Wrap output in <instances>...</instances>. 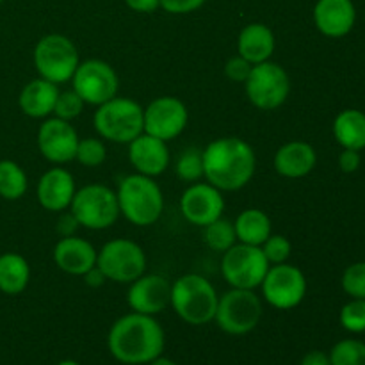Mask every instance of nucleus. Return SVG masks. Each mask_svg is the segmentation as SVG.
Masks as SVG:
<instances>
[{
  "instance_id": "obj_1",
  "label": "nucleus",
  "mask_w": 365,
  "mask_h": 365,
  "mask_svg": "<svg viewBox=\"0 0 365 365\" xmlns=\"http://www.w3.org/2000/svg\"><path fill=\"white\" fill-rule=\"evenodd\" d=\"M166 335L155 316L130 312L110 327L107 348L125 365H148L163 355Z\"/></svg>"
},
{
  "instance_id": "obj_2",
  "label": "nucleus",
  "mask_w": 365,
  "mask_h": 365,
  "mask_svg": "<svg viewBox=\"0 0 365 365\" xmlns=\"http://www.w3.org/2000/svg\"><path fill=\"white\" fill-rule=\"evenodd\" d=\"M255 170V150L241 138H220L203 150V177L220 191H239Z\"/></svg>"
},
{
  "instance_id": "obj_3",
  "label": "nucleus",
  "mask_w": 365,
  "mask_h": 365,
  "mask_svg": "<svg viewBox=\"0 0 365 365\" xmlns=\"http://www.w3.org/2000/svg\"><path fill=\"white\" fill-rule=\"evenodd\" d=\"M116 196L120 214L135 227H150L164 210V196L159 184L145 175L134 173L121 178Z\"/></svg>"
},
{
  "instance_id": "obj_4",
  "label": "nucleus",
  "mask_w": 365,
  "mask_h": 365,
  "mask_svg": "<svg viewBox=\"0 0 365 365\" xmlns=\"http://www.w3.org/2000/svg\"><path fill=\"white\" fill-rule=\"evenodd\" d=\"M216 289L200 274H184L171 284V303L175 314L184 323L203 327L214 321L217 309Z\"/></svg>"
},
{
  "instance_id": "obj_5",
  "label": "nucleus",
  "mask_w": 365,
  "mask_h": 365,
  "mask_svg": "<svg viewBox=\"0 0 365 365\" xmlns=\"http://www.w3.org/2000/svg\"><path fill=\"white\" fill-rule=\"evenodd\" d=\"M93 125L100 138L118 145H128L145 132L143 107L132 98L114 96L98 106L93 116Z\"/></svg>"
},
{
  "instance_id": "obj_6",
  "label": "nucleus",
  "mask_w": 365,
  "mask_h": 365,
  "mask_svg": "<svg viewBox=\"0 0 365 365\" xmlns=\"http://www.w3.org/2000/svg\"><path fill=\"white\" fill-rule=\"evenodd\" d=\"M32 59L39 77L57 86L71 81L75 70L81 64L77 46L68 36L63 34L43 36L36 43Z\"/></svg>"
},
{
  "instance_id": "obj_7",
  "label": "nucleus",
  "mask_w": 365,
  "mask_h": 365,
  "mask_svg": "<svg viewBox=\"0 0 365 365\" xmlns=\"http://www.w3.org/2000/svg\"><path fill=\"white\" fill-rule=\"evenodd\" d=\"M70 212L82 228L106 230L120 217L116 191L103 184H89L75 191L70 203Z\"/></svg>"
},
{
  "instance_id": "obj_8",
  "label": "nucleus",
  "mask_w": 365,
  "mask_h": 365,
  "mask_svg": "<svg viewBox=\"0 0 365 365\" xmlns=\"http://www.w3.org/2000/svg\"><path fill=\"white\" fill-rule=\"evenodd\" d=\"M262 317V302L250 289H230L220 296L214 321L228 335H246L257 328Z\"/></svg>"
},
{
  "instance_id": "obj_9",
  "label": "nucleus",
  "mask_w": 365,
  "mask_h": 365,
  "mask_svg": "<svg viewBox=\"0 0 365 365\" xmlns=\"http://www.w3.org/2000/svg\"><path fill=\"white\" fill-rule=\"evenodd\" d=\"M250 102L260 110H274L285 103L291 93V78L287 71L273 61L253 64L245 82Z\"/></svg>"
},
{
  "instance_id": "obj_10",
  "label": "nucleus",
  "mask_w": 365,
  "mask_h": 365,
  "mask_svg": "<svg viewBox=\"0 0 365 365\" xmlns=\"http://www.w3.org/2000/svg\"><path fill=\"white\" fill-rule=\"evenodd\" d=\"M269 266L271 264L267 262L260 246L235 242L230 250L223 253L221 274L232 289L255 291L262 284Z\"/></svg>"
},
{
  "instance_id": "obj_11",
  "label": "nucleus",
  "mask_w": 365,
  "mask_h": 365,
  "mask_svg": "<svg viewBox=\"0 0 365 365\" xmlns=\"http://www.w3.org/2000/svg\"><path fill=\"white\" fill-rule=\"evenodd\" d=\"M96 266L107 280L132 284L146 271V255L138 242L130 239H113L106 242L96 257Z\"/></svg>"
},
{
  "instance_id": "obj_12",
  "label": "nucleus",
  "mask_w": 365,
  "mask_h": 365,
  "mask_svg": "<svg viewBox=\"0 0 365 365\" xmlns=\"http://www.w3.org/2000/svg\"><path fill=\"white\" fill-rule=\"evenodd\" d=\"M73 91L89 106H102L118 96L120 78L114 68L102 59L82 61L71 77Z\"/></svg>"
},
{
  "instance_id": "obj_13",
  "label": "nucleus",
  "mask_w": 365,
  "mask_h": 365,
  "mask_svg": "<svg viewBox=\"0 0 365 365\" xmlns=\"http://www.w3.org/2000/svg\"><path fill=\"white\" fill-rule=\"evenodd\" d=\"M262 296L273 309L292 310L305 299L307 278L299 267L291 264L269 266L262 284Z\"/></svg>"
},
{
  "instance_id": "obj_14",
  "label": "nucleus",
  "mask_w": 365,
  "mask_h": 365,
  "mask_svg": "<svg viewBox=\"0 0 365 365\" xmlns=\"http://www.w3.org/2000/svg\"><path fill=\"white\" fill-rule=\"evenodd\" d=\"M189 113L185 103L177 96H159L143 109L146 134L163 141H173L185 130Z\"/></svg>"
},
{
  "instance_id": "obj_15",
  "label": "nucleus",
  "mask_w": 365,
  "mask_h": 365,
  "mask_svg": "<svg viewBox=\"0 0 365 365\" xmlns=\"http://www.w3.org/2000/svg\"><path fill=\"white\" fill-rule=\"evenodd\" d=\"M81 138L70 121L48 118L38 130L39 153L52 164H66L75 159Z\"/></svg>"
},
{
  "instance_id": "obj_16",
  "label": "nucleus",
  "mask_w": 365,
  "mask_h": 365,
  "mask_svg": "<svg viewBox=\"0 0 365 365\" xmlns=\"http://www.w3.org/2000/svg\"><path fill=\"white\" fill-rule=\"evenodd\" d=\"M180 209L189 223L203 228L223 217L225 198L220 189L210 185L209 182H195L182 195Z\"/></svg>"
},
{
  "instance_id": "obj_17",
  "label": "nucleus",
  "mask_w": 365,
  "mask_h": 365,
  "mask_svg": "<svg viewBox=\"0 0 365 365\" xmlns=\"http://www.w3.org/2000/svg\"><path fill=\"white\" fill-rule=\"evenodd\" d=\"M127 303L132 312L157 316L171 303V284L160 274H143L130 284Z\"/></svg>"
},
{
  "instance_id": "obj_18",
  "label": "nucleus",
  "mask_w": 365,
  "mask_h": 365,
  "mask_svg": "<svg viewBox=\"0 0 365 365\" xmlns=\"http://www.w3.org/2000/svg\"><path fill=\"white\" fill-rule=\"evenodd\" d=\"M170 148L168 143L143 132L141 135L128 143V160L139 175L159 177L170 166Z\"/></svg>"
},
{
  "instance_id": "obj_19",
  "label": "nucleus",
  "mask_w": 365,
  "mask_h": 365,
  "mask_svg": "<svg viewBox=\"0 0 365 365\" xmlns=\"http://www.w3.org/2000/svg\"><path fill=\"white\" fill-rule=\"evenodd\" d=\"M356 21L353 0H317L314 7V24L327 38H344Z\"/></svg>"
},
{
  "instance_id": "obj_20",
  "label": "nucleus",
  "mask_w": 365,
  "mask_h": 365,
  "mask_svg": "<svg viewBox=\"0 0 365 365\" xmlns=\"http://www.w3.org/2000/svg\"><path fill=\"white\" fill-rule=\"evenodd\" d=\"M75 180L73 175L64 168H52L46 171L38 182L39 205L48 212H63L70 209V203L75 196Z\"/></svg>"
},
{
  "instance_id": "obj_21",
  "label": "nucleus",
  "mask_w": 365,
  "mask_h": 365,
  "mask_svg": "<svg viewBox=\"0 0 365 365\" xmlns=\"http://www.w3.org/2000/svg\"><path fill=\"white\" fill-rule=\"evenodd\" d=\"M96 257H98V252L95 246L77 235L63 237L53 248V262L63 273L73 274V277H84L91 267H95Z\"/></svg>"
},
{
  "instance_id": "obj_22",
  "label": "nucleus",
  "mask_w": 365,
  "mask_h": 365,
  "mask_svg": "<svg viewBox=\"0 0 365 365\" xmlns=\"http://www.w3.org/2000/svg\"><path fill=\"white\" fill-rule=\"evenodd\" d=\"M317 153L305 141H289L277 150L273 159L274 171L285 178H303L316 168Z\"/></svg>"
},
{
  "instance_id": "obj_23",
  "label": "nucleus",
  "mask_w": 365,
  "mask_h": 365,
  "mask_svg": "<svg viewBox=\"0 0 365 365\" xmlns=\"http://www.w3.org/2000/svg\"><path fill=\"white\" fill-rule=\"evenodd\" d=\"M59 96V88L53 82L45 81V78H34L29 82L18 96V106L20 110L29 118H46L53 113V106Z\"/></svg>"
},
{
  "instance_id": "obj_24",
  "label": "nucleus",
  "mask_w": 365,
  "mask_h": 365,
  "mask_svg": "<svg viewBox=\"0 0 365 365\" xmlns=\"http://www.w3.org/2000/svg\"><path fill=\"white\" fill-rule=\"evenodd\" d=\"M274 34L267 25L250 24L239 32L237 50L239 56L245 57L252 64H260L269 61L274 53Z\"/></svg>"
},
{
  "instance_id": "obj_25",
  "label": "nucleus",
  "mask_w": 365,
  "mask_h": 365,
  "mask_svg": "<svg viewBox=\"0 0 365 365\" xmlns=\"http://www.w3.org/2000/svg\"><path fill=\"white\" fill-rule=\"evenodd\" d=\"M334 138L344 150L362 152L365 148V114L359 109H346L334 121Z\"/></svg>"
},
{
  "instance_id": "obj_26",
  "label": "nucleus",
  "mask_w": 365,
  "mask_h": 365,
  "mask_svg": "<svg viewBox=\"0 0 365 365\" xmlns=\"http://www.w3.org/2000/svg\"><path fill=\"white\" fill-rule=\"evenodd\" d=\"M237 241L250 246H262L271 235V220L264 210L246 209L234 221Z\"/></svg>"
},
{
  "instance_id": "obj_27",
  "label": "nucleus",
  "mask_w": 365,
  "mask_h": 365,
  "mask_svg": "<svg viewBox=\"0 0 365 365\" xmlns=\"http://www.w3.org/2000/svg\"><path fill=\"white\" fill-rule=\"evenodd\" d=\"M31 280V267L20 253H2L0 255V291L4 294H20L27 289Z\"/></svg>"
},
{
  "instance_id": "obj_28",
  "label": "nucleus",
  "mask_w": 365,
  "mask_h": 365,
  "mask_svg": "<svg viewBox=\"0 0 365 365\" xmlns=\"http://www.w3.org/2000/svg\"><path fill=\"white\" fill-rule=\"evenodd\" d=\"M27 175L14 160H0V196L16 202L27 191Z\"/></svg>"
},
{
  "instance_id": "obj_29",
  "label": "nucleus",
  "mask_w": 365,
  "mask_h": 365,
  "mask_svg": "<svg viewBox=\"0 0 365 365\" xmlns=\"http://www.w3.org/2000/svg\"><path fill=\"white\" fill-rule=\"evenodd\" d=\"M203 241L214 252L225 253L237 242L234 223L228 220H216L214 223L203 227Z\"/></svg>"
},
{
  "instance_id": "obj_30",
  "label": "nucleus",
  "mask_w": 365,
  "mask_h": 365,
  "mask_svg": "<svg viewBox=\"0 0 365 365\" xmlns=\"http://www.w3.org/2000/svg\"><path fill=\"white\" fill-rule=\"evenodd\" d=\"M331 365H365V342L359 339H344L331 348Z\"/></svg>"
},
{
  "instance_id": "obj_31",
  "label": "nucleus",
  "mask_w": 365,
  "mask_h": 365,
  "mask_svg": "<svg viewBox=\"0 0 365 365\" xmlns=\"http://www.w3.org/2000/svg\"><path fill=\"white\" fill-rule=\"evenodd\" d=\"M175 173L184 182H198L203 178V150H185L175 164Z\"/></svg>"
},
{
  "instance_id": "obj_32",
  "label": "nucleus",
  "mask_w": 365,
  "mask_h": 365,
  "mask_svg": "<svg viewBox=\"0 0 365 365\" xmlns=\"http://www.w3.org/2000/svg\"><path fill=\"white\" fill-rule=\"evenodd\" d=\"M75 159L86 168H98L106 163L107 148L102 139L86 138L78 141Z\"/></svg>"
},
{
  "instance_id": "obj_33",
  "label": "nucleus",
  "mask_w": 365,
  "mask_h": 365,
  "mask_svg": "<svg viewBox=\"0 0 365 365\" xmlns=\"http://www.w3.org/2000/svg\"><path fill=\"white\" fill-rule=\"evenodd\" d=\"M342 328L351 334H364L365 331V299H353L346 303L339 314Z\"/></svg>"
},
{
  "instance_id": "obj_34",
  "label": "nucleus",
  "mask_w": 365,
  "mask_h": 365,
  "mask_svg": "<svg viewBox=\"0 0 365 365\" xmlns=\"http://www.w3.org/2000/svg\"><path fill=\"white\" fill-rule=\"evenodd\" d=\"M82 110H84V102L73 89H70V91H59L52 114L59 120L71 121L81 116Z\"/></svg>"
},
{
  "instance_id": "obj_35",
  "label": "nucleus",
  "mask_w": 365,
  "mask_h": 365,
  "mask_svg": "<svg viewBox=\"0 0 365 365\" xmlns=\"http://www.w3.org/2000/svg\"><path fill=\"white\" fill-rule=\"evenodd\" d=\"M342 289L353 299H365V262H355L342 274Z\"/></svg>"
},
{
  "instance_id": "obj_36",
  "label": "nucleus",
  "mask_w": 365,
  "mask_h": 365,
  "mask_svg": "<svg viewBox=\"0 0 365 365\" xmlns=\"http://www.w3.org/2000/svg\"><path fill=\"white\" fill-rule=\"evenodd\" d=\"M260 250H262V253L266 255L267 262H269L271 266H274V264L287 262V259L291 257L292 252V245L285 235L271 234L269 237H267V241L260 246Z\"/></svg>"
},
{
  "instance_id": "obj_37",
  "label": "nucleus",
  "mask_w": 365,
  "mask_h": 365,
  "mask_svg": "<svg viewBox=\"0 0 365 365\" xmlns=\"http://www.w3.org/2000/svg\"><path fill=\"white\" fill-rule=\"evenodd\" d=\"M253 64L250 61H246L245 57L235 56L232 59H228V63L225 64V75L228 77V81L239 82V84H245L246 78L250 77V71H252Z\"/></svg>"
},
{
  "instance_id": "obj_38",
  "label": "nucleus",
  "mask_w": 365,
  "mask_h": 365,
  "mask_svg": "<svg viewBox=\"0 0 365 365\" xmlns=\"http://www.w3.org/2000/svg\"><path fill=\"white\" fill-rule=\"evenodd\" d=\"M205 2L207 0H160V7L171 14H189Z\"/></svg>"
},
{
  "instance_id": "obj_39",
  "label": "nucleus",
  "mask_w": 365,
  "mask_h": 365,
  "mask_svg": "<svg viewBox=\"0 0 365 365\" xmlns=\"http://www.w3.org/2000/svg\"><path fill=\"white\" fill-rule=\"evenodd\" d=\"M360 164H362V157L356 150H342V153L339 155V168L344 173H355Z\"/></svg>"
},
{
  "instance_id": "obj_40",
  "label": "nucleus",
  "mask_w": 365,
  "mask_h": 365,
  "mask_svg": "<svg viewBox=\"0 0 365 365\" xmlns=\"http://www.w3.org/2000/svg\"><path fill=\"white\" fill-rule=\"evenodd\" d=\"M78 227H81V225H78V221L75 220L73 214L68 212L61 216L59 225H57V232H59L63 237H70V235L75 234V230H77Z\"/></svg>"
},
{
  "instance_id": "obj_41",
  "label": "nucleus",
  "mask_w": 365,
  "mask_h": 365,
  "mask_svg": "<svg viewBox=\"0 0 365 365\" xmlns=\"http://www.w3.org/2000/svg\"><path fill=\"white\" fill-rule=\"evenodd\" d=\"M125 4L135 13H153L160 7V0H125Z\"/></svg>"
},
{
  "instance_id": "obj_42",
  "label": "nucleus",
  "mask_w": 365,
  "mask_h": 365,
  "mask_svg": "<svg viewBox=\"0 0 365 365\" xmlns=\"http://www.w3.org/2000/svg\"><path fill=\"white\" fill-rule=\"evenodd\" d=\"M302 365H331L330 355L324 351H319V349H314V351H309L303 356Z\"/></svg>"
},
{
  "instance_id": "obj_43",
  "label": "nucleus",
  "mask_w": 365,
  "mask_h": 365,
  "mask_svg": "<svg viewBox=\"0 0 365 365\" xmlns=\"http://www.w3.org/2000/svg\"><path fill=\"white\" fill-rule=\"evenodd\" d=\"M84 280H86V284L89 285V287H102L103 284H106L107 282V277L106 274L102 273V269H100L98 266H95V267H91V269L88 271V273L84 274Z\"/></svg>"
},
{
  "instance_id": "obj_44",
  "label": "nucleus",
  "mask_w": 365,
  "mask_h": 365,
  "mask_svg": "<svg viewBox=\"0 0 365 365\" xmlns=\"http://www.w3.org/2000/svg\"><path fill=\"white\" fill-rule=\"evenodd\" d=\"M148 365H178L177 362H175V360H171V359H166V356H157L155 360H152V362H150Z\"/></svg>"
},
{
  "instance_id": "obj_45",
  "label": "nucleus",
  "mask_w": 365,
  "mask_h": 365,
  "mask_svg": "<svg viewBox=\"0 0 365 365\" xmlns=\"http://www.w3.org/2000/svg\"><path fill=\"white\" fill-rule=\"evenodd\" d=\"M57 365H82V364H78L77 360H61Z\"/></svg>"
},
{
  "instance_id": "obj_46",
  "label": "nucleus",
  "mask_w": 365,
  "mask_h": 365,
  "mask_svg": "<svg viewBox=\"0 0 365 365\" xmlns=\"http://www.w3.org/2000/svg\"><path fill=\"white\" fill-rule=\"evenodd\" d=\"M4 2V0H0V4H2Z\"/></svg>"
}]
</instances>
